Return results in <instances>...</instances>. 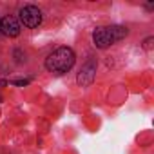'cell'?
I'll return each instance as SVG.
<instances>
[{"label":"cell","mask_w":154,"mask_h":154,"mask_svg":"<svg viewBox=\"0 0 154 154\" xmlns=\"http://www.w3.org/2000/svg\"><path fill=\"white\" fill-rule=\"evenodd\" d=\"M74 51L71 47H58L45 58V69L53 74H65L74 65Z\"/></svg>","instance_id":"cell-1"},{"label":"cell","mask_w":154,"mask_h":154,"mask_svg":"<svg viewBox=\"0 0 154 154\" xmlns=\"http://www.w3.org/2000/svg\"><path fill=\"white\" fill-rule=\"evenodd\" d=\"M129 35L127 27L123 26H111V27H98L94 33H93V42L96 47L100 49H105L116 42H120L122 38H125Z\"/></svg>","instance_id":"cell-2"},{"label":"cell","mask_w":154,"mask_h":154,"mask_svg":"<svg viewBox=\"0 0 154 154\" xmlns=\"http://www.w3.org/2000/svg\"><path fill=\"white\" fill-rule=\"evenodd\" d=\"M18 15H20V20H22V24L26 27H31L33 29V27H38L42 24V13L35 6H24Z\"/></svg>","instance_id":"cell-3"},{"label":"cell","mask_w":154,"mask_h":154,"mask_svg":"<svg viewBox=\"0 0 154 154\" xmlns=\"http://www.w3.org/2000/svg\"><path fill=\"white\" fill-rule=\"evenodd\" d=\"M94 74H96V62L94 60H87L84 65H82V69H80V72H78V84L82 85V87H87V85H91L93 84V80H94Z\"/></svg>","instance_id":"cell-4"},{"label":"cell","mask_w":154,"mask_h":154,"mask_svg":"<svg viewBox=\"0 0 154 154\" xmlns=\"http://www.w3.org/2000/svg\"><path fill=\"white\" fill-rule=\"evenodd\" d=\"M0 31H2L6 36H18L20 35V24L17 22L15 17H4L2 20H0Z\"/></svg>","instance_id":"cell-5"},{"label":"cell","mask_w":154,"mask_h":154,"mask_svg":"<svg viewBox=\"0 0 154 154\" xmlns=\"http://www.w3.org/2000/svg\"><path fill=\"white\" fill-rule=\"evenodd\" d=\"M13 84H15V85H20V87H24V85H27V84H29V80H15Z\"/></svg>","instance_id":"cell-6"},{"label":"cell","mask_w":154,"mask_h":154,"mask_svg":"<svg viewBox=\"0 0 154 154\" xmlns=\"http://www.w3.org/2000/svg\"><path fill=\"white\" fill-rule=\"evenodd\" d=\"M152 47V38H147L145 40V49H150Z\"/></svg>","instance_id":"cell-7"}]
</instances>
